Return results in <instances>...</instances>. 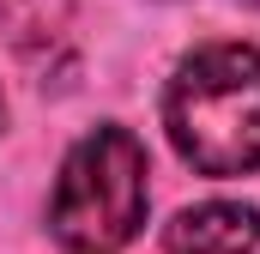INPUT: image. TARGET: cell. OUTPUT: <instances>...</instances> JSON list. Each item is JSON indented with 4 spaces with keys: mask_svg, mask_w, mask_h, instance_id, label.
I'll use <instances>...</instances> for the list:
<instances>
[{
    "mask_svg": "<svg viewBox=\"0 0 260 254\" xmlns=\"http://www.w3.org/2000/svg\"><path fill=\"white\" fill-rule=\"evenodd\" d=\"M164 127L176 157L200 176L260 170V49L254 43L194 49L164 91Z\"/></svg>",
    "mask_w": 260,
    "mask_h": 254,
    "instance_id": "1",
    "label": "cell"
},
{
    "mask_svg": "<svg viewBox=\"0 0 260 254\" xmlns=\"http://www.w3.org/2000/svg\"><path fill=\"white\" fill-rule=\"evenodd\" d=\"M145 200V145L109 121L67 151L49 200V230L67 254H115L139 236Z\"/></svg>",
    "mask_w": 260,
    "mask_h": 254,
    "instance_id": "2",
    "label": "cell"
},
{
    "mask_svg": "<svg viewBox=\"0 0 260 254\" xmlns=\"http://www.w3.org/2000/svg\"><path fill=\"white\" fill-rule=\"evenodd\" d=\"M0 30L43 85L49 73H73V0H0Z\"/></svg>",
    "mask_w": 260,
    "mask_h": 254,
    "instance_id": "3",
    "label": "cell"
},
{
    "mask_svg": "<svg viewBox=\"0 0 260 254\" xmlns=\"http://www.w3.org/2000/svg\"><path fill=\"white\" fill-rule=\"evenodd\" d=\"M164 248L170 254H260V206H242V200L188 206L164 230Z\"/></svg>",
    "mask_w": 260,
    "mask_h": 254,
    "instance_id": "4",
    "label": "cell"
},
{
    "mask_svg": "<svg viewBox=\"0 0 260 254\" xmlns=\"http://www.w3.org/2000/svg\"><path fill=\"white\" fill-rule=\"evenodd\" d=\"M0 127H6V97H0Z\"/></svg>",
    "mask_w": 260,
    "mask_h": 254,
    "instance_id": "5",
    "label": "cell"
},
{
    "mask_svg": "<svg viewBox=\"0 0 260 254\" xmlns=\"http://www.w3.org/2000/svg\"><path fill=\"white\" fill-rule=\"evenodd\" d=\"M254 6H260V0H254Z\"/></svg>",
    "mask_w": 260,
    "mask_h": 254,
    "instance_id": "6",
    "label": "cell"
}]
</instances>
